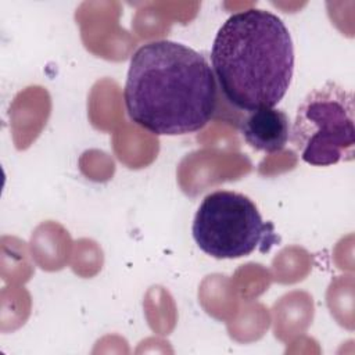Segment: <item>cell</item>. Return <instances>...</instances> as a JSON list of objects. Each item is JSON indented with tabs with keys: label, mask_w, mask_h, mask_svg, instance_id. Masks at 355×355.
I'll return each mask as SVG.
<instances>
[{
	"label": "cell",
	"mask_w": 355,
	"mask_h": 355,
	"mask_svg": "<svg viewBox=\"0 0 355 355\" xmlns=\"http://www.w3.org/2000/svg\"><path fill=\"white\" fill-rule=\"evenodd\" d=\"M216 79L202 54L172 42L154 40L132 55L123 100L129 118L157 136L202 129L218 103Z\"/></svg>",
	"instance_id": "6da1fadb"
},
{
	"label": "cell",
	"mask_w": 355,
	"mask_h": 355,
	"mask_svg": "<svg viewBox=\"0 0 355 355\" xmlns=\"http://www.w3.org/2000/svg\"><path fill=\"white\" fill-rule=\"evenodd\" d=\"M211 64L225 98L251 112L272 108L286 96L294 72L291 35L276 14L248 8L218 29Z\"/></svg>",
	"instance_id": "7a4b0ae2"
},
{
	"label": "cell",
	"mask_w": 355,
	"mask_h": 355,
	"mask_svg": "<svg viewBox=\"0 0 355 355\" xmlns=\"http://www.w3.org/2000/svg\"><path fill=\"white\" fill-rule=\"evenodd\" d=\"M290 139L301 159L312 166L354 161L352 92L331 80L311 90L297 108Z\"/></svg>",
	"instance_id": "3957f363"
},
{
	"label": "cell",
	"mask_w": 355,
	"mask_h": 355,
	"mask_svg": "<svg viewBox=\"0 0 355 355\" xmlns=\"http://www.w3.org/2000/svg\"><path fill=\"white\" fill-rule=\"evenodd\" d=\"M191 233L200 250L216 259L241 258L255 250L268 252L280 240L254 201L230 190H216L202 200Z\"/></svg>",
	"instance_id": "277c9868"
},
{
	"label": "cell",
	"mask_w": 355,
	"mask_h": 355,
	"mask_svg": "<svg viewBox=\"0 0 355 355\" xmlns=\"http://www.w3.org/2000/svg\"><path fill=\"white\" fill-rule=\"evenodd\" d=\"M241 135L245 143L257 151L268 154L280 151L290 139L288 115L279 108L251 111L241 121Z\"/></svg>",
	"instance_id": "5b68a950"
}]
</instances>
